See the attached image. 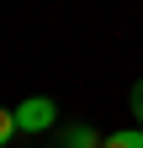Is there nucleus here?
Here are the masks:
<instances>
[{"mask_svg": "<svg viewBox=\"0 0 143 148\" xmlns=\"http://www.w3.org/2000/svg\"><path fill=\"white\" fill-rule=\"evenodd\" d=\"M53 122H58V106H53L48 95H27L21 106H16V132H48Z\"/></svg>", "mask_w": 143, "mask_h": 148, "instance_id": "f257e3e1", "label": "nucleus"}, {"mask_svg": "<svg viewBox=\"0 0 143 148\" xmlns=\"http://www.w3.org/2000/svg\"><path fill=\"white\" fill-rule=\"evenodd\" d=\"M58 148H101V132H96L90 122H74V127L58 132Z\"/></svg>", "mask_w": 143, "mask_h": 148, "instance_id": "f03ea898", "label": "nucleus"}, {"mask_svg": "<svg viewBox=\"0 0 143 148\" xmlns=\"http://www.w3.org/2000/svg\"><path fill=\"white\" fill-rule=\"evenodd\" d=\"M101 148H143V127H127V132H111V138H101Z\"/></svg>", "mask_w": 143, "mask_h": 148, "instance_id": "7ed1b4c3", "label": "nucleus"}, {"mask_svg": "<svg viewBox=\"0 0 143 148\" xmlns=\"http://www.w3.org/2000/svg\"><path fill=\"white\" fill-rule=\"evenodd\" d=\"M11 138H16V111H11V106H0V148H6Z\"/></svg>", "mask_w": 143, "mask_h": 148, "instance_id": "20e7f679", "label": "nucleus"}, {"mask_svg": "<svg viewBox=\"0 0 143 148\" xmlns=\"http://www.w3.org/2000/svg\"><path fill=\"white\" fill-rule=\"evenodd\" d=\"M127 106H133V122H138V127H143V95H133V101H127Z\"/></svg>", "mask_w": 143, "mask_h": 148, "instance_id": "39448f33", "label": "nucleus"}, {"mask_svg": "<svg viewBox=\"0 0 143 148\" xmlns=\"http://www.w3.org/2000/svg\"><path fill=\"white\" fill-rule=\"evenodd\" d=\"M133 95H143V79H138V85H133Z\"/></svg>", "mask_w": 143, "mask_h": 148, "instance_id": "423d86ee", "label": "nucleus"}]
</instances>
